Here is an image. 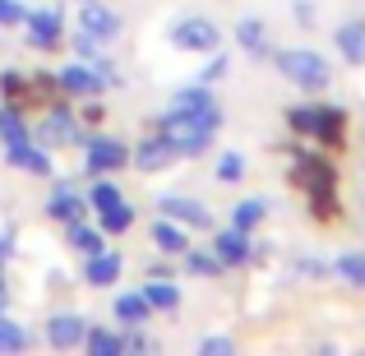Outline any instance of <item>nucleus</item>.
<instances>
[{
	"label": "nucleus",
	"mask_w": 365,
	"mask_h": 356,
	"mask_svg": "<svg viewBox=\"0 0 365 356\" xmlns=\"http://www.w3.org/2000/svg\"><path fill=\"white\" fill-rule=\"evenodd\" d=\"M222 130V107H204V111H167L162 116V134L171 139V148L180 158H199L213 143V134Z\"/></svg>",
	"instance_id": "f257e3e1"
},
{
	"label": "nucleus",
	"mask_w": 365,
	"mask_h": 356,
	"mask_svg": "<svg viewBox=\"0 0 365 356\" xmlns=\"http://www.w3.org/2000/svg\"><path fill=\"white\" fill-rule=\"evenodd\" d=\"M296 185L310 195V213L314 218H338V171H333L329 158H314V153H301L296 158Z\"/></svg>",
	"instance_id": "f03ea898"
},
{
	"label": "nucleus",
	"mask_w": 365,
	"mask_h": 356,
	"mask_svg": "<svg viewBox=\"0 0 365 356\" xmlns=\"http://www.w3.org/2000/svg\"><path fill=\"white\" fill-rule=\"evenodd\" d=\"M287 125H292L296 134H305V139H314V143H329V148L347 139V116H342L338 107H329V102L292 107L287 111Z\"/></svg>",
	"instance_id": "7ed1b4c3"
},
{
	"label": "nucleus",
	"mask_w": 365,
	"mask_h": 356,
	"mask_svg": "<svg viewBox=\"0 0 365 356\" xmlns=\"http://www.w3.org/2000/svg\"><path fill=\"white\" fill-rule=\"evenodd\" d=\"M277 70H282L296 88H305V93L329 88V79H333V65L324 61L319 51H305V46H296V51H277Z\"/></svg>",
	"instance_id": "20e7f679"
},
{
	"label": "nucleus",
	"mask_w": 365,
	"mask_h": 356,
	"mask_svg": "<svg viewBox=\"0 0 365 356\" xmlns=\"http://www.w3.org/2000/svg\"><path fill=\"white\" fill-rule=\"evenodd\" d=\"M83 148H88V171L93 176H107V171H120L125 162H130V148H125L120 139H107V134H93V139H83Z\"/></svg>",
	"instance_id": "39448f33"
},
{
	"label": "nucleus",
	"mask_w": 365,
	"mask_h": 356,
	"mask_svg": "<svg viewBox=\"0 0 365 356\" xmlns=\"http://www.w3.org/2000/svg\"><path fill=\"white\" fill-rule=\"evenodd\" d=\"M56 83H61V93H65V98H102V88H107V79H102V74L93 70L88 61L65 65Z\"/></svg>",
	"instance_id": "423d86ee"
},
{
	"label": "nucleus",
	"mask_w": 365,
	"mask_h": 356,
	"mask_svg": "<svg viewBox=\"0 0 365 356\" xmlns=\"http://www.w3.org/2000/svg\"><path fill=\"white\" fill-rule=\"evenodd\" d=\"M162 218H171V223H180V227H190V232H208L213 227V213H208L199 199H185V195H167L162 199Z\"/></svg>",
	"instance_id": "0eeeda50"
},
{
	"label": "nucleus",
	"mask_w": 365,
	"mask_h": 356,
	"mask_svg": "<svg viewBox=\"0 0 365 356\" xmlns=\"http://www.w3.org/2000/svg\"><path fill=\"white\" fill-rule=\"evenodd\" d=\"M171 42H176L180 51H213L217 24H208V19H180V24H171Z\"/></svg>",
	"instance_id": "6e6552de"
},
{
	"label": "nucleus",
	"mask_w": 365,
	"mask_h": 356,
	"mask_svg": "<svg viewBox=\"0 0 365 356\" xmlns=\"http://www.w3.org/2000/svg\"><path fill=\"white\" fill-rule=\"evenodd\" d=\"M213 255L222 259V268H236V264H250L255 259V240L241 227H227V232L213 236Z\"/></svg>",
	"instance_id": "1a4fd4ad"
},
{
	"label": "nucleus",
	"mask_w": 365,
	"mask_h": 356,
	"mask_svg": "<svg viewBox=\"0 0 365 356\" xmlns=\"http://www.w3.org/2000/svg\"><path fill=\"white\" fill-rule=\"evenodd\" d=\"M5 162L19 171H28V176H51V153H46V143H5Z\"/></svg>",
	"instance_id": "9d476101"
},
{
	"label": "nucleus",
	"mask_w": 365,
	"mask_h": 356,
	"mask_svg": "<svg viewBox=\"0 0 365 356\" xmlns=\"http://www.w3.org/2000/svg\"><path fill=\"white\" fill-rule=\"evenodd\" d=\"M83 338H88V320H83V315H51V320H46V342H51L56 352L79 347Z\"/></svg>",
	"instance_id": "9b49d317"
},
{
	"label": "nucleus",
	"mask_w": 365,
	"mask_h": 356,
	"mask_svg": "<svg viewBox=\"0 0 365 356\" xmlns=\"http://www.w3.org/2000/svg\"><path fill=\"white\" fill-rule=\"evenodd\" d=\"M176 158H180V153L171 148V139H167V134H148V139H143L139 148L130 153V162H134L139 171H162V167H171Z\"/></svg>",
	"instance_id": "f8f14e48"
},
{
	"label": "nucleus",
	"mask_w": 365,
	"mask_h": 356,
	"mask_svg": "<svg viewBox=\"0 0 365 356\" xmlns=\"http://www.w3.org/2000/svg\"><path fill=\"white\" fill-rule=\"evenodd\" d=\"M79 33H88V37H98V42H111V37L120 33V19L111 14L102 0H88V5L79 9Z\"/></svg>",
	"instance_id": "ddd939ff"
},
{
	"label": "nucleus",
	"mask_w": 365,
	"mask_h": 356,
	"mask_svg": "<svg viewBox=\"0 0 365 356\" xmlns=\"http://www.w3.org/2000/svg\"><path fill=\"white\" fill-rule=\"evenodd\" d=\"M24 24H28V42L42 46V51L61 42V9H33Z\"/></svg>",
	"instance_id": "4468645a"
},
{
	"label": "nucleus",
	"mask_w": 365,
	"mask_h": 356,
	"mask_svg": "<svg viewBox=\"0 0 365 356\" xmlns=\"http://www.w3.org/2000/svg\"><path fill=\"white\" fill-rule=\"evenodd\" d=\"M42 143H79L83 134H79V125H74V116L65 107H56V111H46L42 116Z\"/></svg>",
	"instance_id": "2eb2a0df"
},
{
	"label": "nucleus",
	"mask_w": 365,
	"mask_h": 356,
	"mask_svg": "<svg viewBox=\"0 0 365 356\" xmlns=\"http://www.w3.org/2000/svg\"><path fill=\"white\" fill-rule=\"evenodd\" d=\"M46 213H51L56 223H83V213H88V199H83L79 190L61 185V190L51 195V204H46Z\"/></svg>",
	"instance_id": "dca6fc26"
},
{
	"label": "nucleus",
	"mask_w": 365,
	"mask_h": 356,
	"mask_svg": "<svg viewBox=\"0 0 365 356\" xmlns=\"http://www.w3.org/2000/svg\"><path fill=\"white\" fill-rule=\"evenodd\" d=\"M333 42H338V51H342V61H347V65H365V19L342 24L338 33H333Z\"/></svg>",
	"instance_id": "f3484780"
},
{
	"label": "nucleus",
	"mask_w": 365,
	"mask_h": 356,
	"mask_svg": "<svg viewBox=\"0 0 365 356\" xmlns=\"http://www.w3.org/2000/svg\"><path fill=\"white\" fill-rule=\"evenodd\" d=\"M120 255H111V250H98V255H88V268H83V283L88 287H111L120 278Z\"/></svg>",
	"instance_id": "a211bd4d"
},
{
	"label": "nucleus",
	"mask_w": 365,
	"mask_h": 356,
	"mask_svg": "<svg viewBox=\"0 0 365 356\" xmlns=\"http://www.w3.org/2000/svg\"><path fill=\"white\" fill-rule=\"evenodd\" d=\"M153 245L162 250V255H185L190 250V236L180 223H171V218H162V223H153Z\"/></svg>",
	"instance_id": "6ab92c4d"
},
{
	"label": "nucleus",
	"mask_w": 365,
	"mask_h": 356,
	"mask_svg": "<svg viewBox=\"0 0 365 356\" xmlns=\"http://www.w3.org/2000/svg\"><path fill=\"white\" fill-rule=\"evenodd\" d=\"M148 315H153V305L143 301V292H120V296H116V320H120V324L139 329Z\"/></svg>",
	"instance_id": "aec40b11"
},
{
	"label": "nucleus",
	"mask_w": 365,
	"mask_h": 356,
	"mask_svg": "<svg viewBox=\"0 0 365 356\" xmlns=\"http://www.w3.org/2000/svg\"><path fill=\"white\" fill-rule=\"evenodd\" d=\"M143 301H148L153 310H176V305H180V287L167 283V278H148V287H143Z\"/></svg>",
	"instance_id": "412c9836"
},
{
	"label": "nucleus",
	"mask_w": 365,
	"mask_h": 356,
	"mask_svg": "<svg viewBox=\"0 0 365 356\" xmlns=\"http://www.w3.org/2000/svg\"><path fill=\"white\" fill-rule=\"evenodd\" d=\"M204 107H217V98H213L208 83H195V88H180L167 111H204Z\"/></svg>",
	"instance_id": "4be33fe9"
},
{
	"label": "nucleus",
	"mask_w": 365,
	"mask_h": 356,
	"mask_svg": "<svg viewBox=\"0 0 365 356\" xmlns=\"http://www.w3.org/2000/svg\"><path fill=\"white\" fill-rule=\"evenodd\" d=\"M236 42H241L250 56H264V51H268V33H264V19H241V24H236Z\"/></svg>",
	"instance_id": "5701e85b"
},
{
	"label": "nucleus",
	"mask_w": 365,
	"mask_h": 356,
	"mask_svg": "<svg viewBox=\"0 0 365 356\" xmlns=\"http://www.w3.org/2000/svg\"><path fill=\"white\" fill-rule=\"evenodd\" d=\"M333 273H338L347 287H365V250H347V255H338Z\"/></svg>",
	"instance_id": "b1692460"
},
{
	"label": "nucleus",
	"mask_w": 365,
	"mask_h": 356,
	"mask_svg": "<svg viewBox=\"0 0 365 356\" xmlns=\"http://www.w3.org/2000/svg\"><path fill=\"white\" fill-rule=\"evenodd\" d=\"M264 218H268V204H264V199H241V204L232 208V227H241V232H255Z\"/></svg>",
	"instance_id": "393cba45"
},
{
	"label": "nucleus",
	"mask_w": 365,
	"mask_h": 356,
	"mask_svg": "<svg viewBox=\"0 0 365 356\" xmlns=\"http://www.w3.org/2000/svg\"><path fill=\"white\" fill-rule=\"evenodd\" d=\"M83 347H88L93 356H120L125 352V338H120V333H111V329H88Z\"/></svg>",
	"instance_id": "a878e982"
},
{
	"label": "nucleus",
	"mask_w": 365,
	"mask_h": 356,
	"mask_svg": "<svg viewBox=\"0 0 365 356\" xmlns=\"http://www.w3.org/2000/svg\"><path fill=\"white\" fill-rule=\"evenodd\" d=\"M70 232H65V240H70L79 255H98L102 250V232H93V227H83V223H65Z\"/></svg>",
	"instance_id": "bb28decb"
},
{
	"label": "nucleus",
	"mask_w": 365,
	"mask_h": 356,
	"mask_svg": "<svg viewBox=\"0 0 365 356\" xmlns=\"http://www.w3.org/2000/svg\"><path fill=\"white\" fill-rule=\"evenodd\" d=\"M185 273L217 278V273H222V259H217V255H204V250H185Z\"/></svg>",
	"instance_id": "cd10ccee"
},
{
	"label": "nucleus",
	"mask_w": 365,
	"mask_h": 356,
	"mask_svg": "<svg viewBox=\"0 0 365 356\" xmlns=\"http://www.w3.org/2000/svg\"><path fill=\"white\" fill-rule=\"evenodd\" d=\"M28 139V125L14 107H0V143H24Z\"/></svg>",
	"instance_id": "c85d7f7f"
},
{
	"label": "nucleus",
	"mask_w": 365,
	"mask_h": 356,
	"mask_svg": "<svg viewBox=\"0 0 365 356\" xmlns=\"http://www.w3.org/2000/svg\"><path fill=\"white\" fill-rule=\"evenodd\" d=\"M130 223H134V208L125 204V199H120L116 208H107V213H102V232H111V236L130 232Z\"/></svg>",
	"instance_id": "c756f323"
},
{
	"label": "nucleus",
	"mask_w": 365,
	"mask_h": 356,
	"mask_svg": "<svg viewBox=\"0 0 365 356\" xmlns=\"http://www.w3.org/2000/svg\"><path fill=\"white\" fill-rule=\"evenodd\" d=\"M217 180H222V185H236V180L245 176V158L241 153H222V158H217V171H213Z\"/></svg>",
	"instance_id": "7c9ffc66"
},
{
	"label": "nucleus",
	"mask_w": 365,
	"mask_h": 356,
	"mask_svg": "<svg viewBox=\"0 0 365 356\" xmlns=\"http://www.w3.org/2000/svg\"><path fill=\"white\" fill-rule=\"evenodd\" d=\"M24 342H28V333L14 320H5V310H0V352H24Z\"/></svg>",
	"instance_id": "2f4dec72"
},
{
	"label": "nucleus",
	"mask_w": 365,
	"mask_h": 356,
	"mask_svg": "<svg viewBox=\"0 0 365 356\" xmlns=\"http://www.w3.org/2000/svg\"><path fill=\"white\" fill-rule=\"evenodd\" d=\"M120 199H125V195H120L116 185H111V180H98V185H93V195H88V204L98 208V213H107V208H116Z\"/></svg>",
	"instance_id": "473e14b6"
},
{
	"label": "nucleus",
	"mask_w": 365,
	"mask_h": 356,
	"mask_svg": "<svg viewBox=\"0 0 365 356\" xmlns=\"http://www.w3.org/2000/svg\"><path fill=\"white\" fill-rule=\"evenodd\" d=\"M24 19H28V9L19 5V0H0V24H5V28H19Z\"/></svg>",
	"instance_id": "72a5a7b5"
},
{
	"label": "nucleus",
	"mask_w": 365,
	"mask_h": 356,
	"mask_svg": "<svg viewBox=\"0 0 365 356\" xmlns=\"http://www.w3.org/2000/svg\"><path fill=\"white\" fill-rule=\"evenodd\" d=\"M199 352H204V356H232V338L213 333V338H204V342H199Z\"/></svg>",
	"instance_id": "f704fd0d"
},
{
	"label": "nucleus",
	"mask_w": 365,
	"mask_h": 356,
	"mask_svg": "<svg viewBox=\"0 0 365 356\" xmlns=\"http://www.w3.org/2000/svg\"><path fill=\"white\" fill-rule=\"evenodd\" d=\"M324 259H301V264H296V273H305V278H324Z\"/></svg>",
	"instance_id": "c9c22d12"
},
{
	"label": "nucleus",
	"mask_w": 365,
	"mask_h": 356,
	"mask_svg": "<svg viewBox=\"0 0 365 356\" xmlns=\"http://www.w3.org/2000/svg\"><path fill=\"white\" fill-rule=\"evenodd\" d=\"M222 74H227V61H222V56H217V61H213V65H208V70H204V83L222 79Z\"/></svg>",
	"instance_id": "e433bc0d"
},
{
	"label": "nucleus",
	"mask_w": 365,
	"mask_h": 356,
	"mask_svg": "<svg viewBox=\"0 0 365 356\" xmlns=\"http://www.w3.org/2000/svg\"><path fill=\"white\" fill-rule=\"evenodd\" d=\"M296 19L310 28V19H314V5H310V0H296Z\"/></svg>",
	"instance_id": "4c0bfd02"
},
{
	"label": "nucleus",
	"mask_w": 365,
	"mask_h": 356,
	"mask_svg": "<svg viewBox=\"0 0 365 356\" xmlns=\"http://www.w3.org/2000/svg\"><path fill=\"white\" fill-rule=\"evenodd\" d=\"M125 347H130V352H148V338H143V333H130V338H125Z\"/></svg>",
	"instance_id": "58836bf2"
},
{
	"label": "nucleus",
	"mask_w": 365,
	"mask_h": 356,
	"mask_svg": "<svg viewBox=\"0 0 365 356\" xmlns=\"http://www.w3.org/2000/svg\"><path fill=\"white\" fill-rule=\"evenodd\" d=\"M5 259H9V232L0 236V264H5Z\"/></svg>",
	"instance_id": "ea45409f"
},
{
	"label": "nucleus",
	"mask_w": 365,
	"mask_h": 356,
	"mask_svg": "<svg viewBox=\"0 0 365 356\" xmlns=\"http://www.w3.org/2000/svg\"><path fill=\"white\" fill-rule=\"evenodd\" d=\"M0 310H5V283H0Z\"/></svg>",
	"instance_id": "a19ab883"
},
{
	"label": "nucleus",
	"mask_w": 365,
	"mask_h": 356,
	"mask_svg": "<svg viewBox=\"0 0 365 356\" xmlns=\"http://www.w3.org/2000/svg\"><path fill=\"white\" fill-rule=\"evenodd\" d=\"M79 5H88V0H79Z\"/></svg>",
	"instance_id": "79ce46f5"
}]
</instances>
